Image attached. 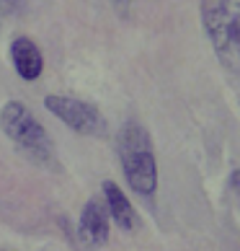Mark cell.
<instances>
[{
    "instance_id": "cell-2",
    "label": "cell",
    "mask_w": 240,
    "mask_h": 251,
    "mask_svg": "<svg viewBox=\"0 0 240 251\" xmlns=\"http://www.w3.org/2000/svg\"><path fill=\"white\" fill-rule=\"evenodd\" d=\"M201 24L219 62L235 73L240 62V0H201Z\"/></svg>"
},
{
    "instance_id": "cell-3",
    "label": "cell",
    "mask_w": 240,
    "mask_h": 251,
    "mask_svg": "<svg viewBox=\"0 0 240 251\" xmlns=\"http://www.w3.org/2000/svg\"><path fill=\"white\" fill-rule=\"evenodd\" d=\"M0 127L8 140H13L23 153H29L34 161L49 163L54 158V148L47 135V129L42 127V122L36 119L29 106L21 101H8L0 111Z\"/></svg>"
},
{
    "instance_id": "cell-7",
    "label": "cell",
    "mask_w": 240,
    "mask_h": 251,
    "mask_svg": "<svg viewBox=\"0 0 240 251\" xmlns=\"http://www.w3.org/2000/svg\"><path fill=\"white\" fill-rule=\"evenodd\" d=\"M11 62L16 73L21 75L23 80H36L44 70V57H42V50L39 44L29 36H16L13 44H11Z\"/></svg>"
},
{
    "instance_id": "cell-8",
    "label": "cell",
    "mask_w": 240,
    "mask_h": 251,
    "mask_svg": "<svg viewBox=\"0 0 240 251\" xmlns=\"http://www.w3.org/2000/svg\"><path fill=\"white\" fill-rule=\"evenodd\" d=\"M18 5H21V0H0V21L13 16L18 11Z\"/></svg>"
},
{
    "instance_id": "cell-1",
    "label": "cell",
    "mask_w": 240,
    "mask_h": 251,
    "mask_svg": "<svg viewBox=\"0 0 240 251\" xmlns=\"http://www.w3.org/2000/svg\"><path fill=\"white\" fill-rule=\"evenodd\" d=\"M116 151L129 189L150 197L158 189V161H155L153 140L147 129L137 122H127L119 132Z\"/></svg>"
},
{
    "instance_id": "cell-5",
    "label": "cell",
    "mask_w": 240,
    "mask_h": 251,
    "mask_svg": "<svg viewBox=\"0 0 240 251\" xmlns=\"http://www.w3.org/2000/svg\"><path fill=\"white\" fill-rule=\"evenodd\" d=\"M111 233V220H109L106 204L101 197H93L86 202V207L80 212L78 220V236L83 244L88 246H104Z\"/></svg>"
},
{
    "instance_id": "cell-6",
    "label": "cell",
    "mask_w": 240,
    "mask_h": 251,
    "mask_svg": "<svg viewBox=\"0 0 240 251\" xmlns=\"http://www.w3.org/2000/svg\"><path fill=\"white\" fill-rule=\"evenodd\" d=\"M101 200H104V204H106L109 220L116 223V228L132 230L137 226V210H134V204L129 202V197L124 194V189L119 187L116 181H104Z\"/></svg>"
},
{
    "instance_id": "cell-4",
    "label": "cell",
    "mask_w": 240,
    "mask_h": 251,
    "mask_svg": "<svg viewBox=\"0 0 240 251\" xmlns=\"http://www.w3.org/2000/svg\"><path fill=\"white\" fill-rule=\"evenodd\" d=\"M47 111H52L57 119H62L70 129H75L80 135H101L104 132V114L88 101L75 99V96H62V94H52L44 99Z\"/></svg>"
}]
</instances>
